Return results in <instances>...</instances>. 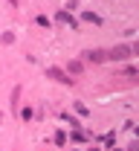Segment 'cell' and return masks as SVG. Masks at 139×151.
Returning <instances> with one entry per match:
<instances>
[{"instance_id": "obj_1", "label": "cell", "mask_w": 139, "mask_h": 151, "mask_svg": "<svg viewBox=\"0 0 139 151\" xmlns=\"http://www.w3.org/2000/svg\"><path fill=\"white\" fill-rule=\"evenodd\" d=\"M130 52H133L130 47H125V44H119V47H113V50L107 52V58H113V61H125V58L130 55Z\"/></svg>"}, {"instance_id": "obj_2", "label": "cell", "mask_w": 139, "mask_h": 151, "mask_svg": "<svg viewBox=\"0 0 139 151\" xmlns=\"http://www.w3.org/2000/svg\"><path fill=\"white\" fill-rule=\"evenodd\" d=\"M84 58H87V61H93V64H99V61H104V58H107V52H101V50H87V52H84Z\"/></svg>"}, {"instance_id": "obj_3", "label": "cell", "mask_w": 139, "mask_h": 151, "mask_svg": "<svg viewBox=\"0 0 139 151\" xmlns=\"http://www.w3.org/2000/svg\"><path fill=\"white\" fill-rule=\"evenodd\" d=\"M58 20H61V23H70V29H76V26H78V23H76V18H73L67 9H61V12H58Z\"/></svg>"}, {"instance_id": "obj_4", "label": "cell", "mask_w": 139, "mask_h": 151, "mask_svg": "<svg viewBox=\"0 0 139 151\" xmlns=\"http://www.w3.org/2000/svg\"><path fill=\"white\" fill-rule=\"evenodd\" d=\"M46 76H52V78H58V81H70V78H67V76L61 73L58 67H49V70H46Z\"/></svg>"}, {"instance_id": "obj_5", "label": "cell", "mask_w": 139, "mask_h": 151, "mask_svg": "<svg viewBox=\"0 0 139 151\" xmlns=\"http://www.w3.org/2000/svg\"><path fill=\"white\" fill-rule=\"evenodd\" d=\"M84 20H87V23H101V18L96 12H84Z\"/></svg>"}, {"instance_id": "obj_6", "label": "cell", "mask_w": 139, "mask_h": 151, "mask_svg": "<svg viewBox=\"0 0 139 151\" xmlns=\"http://www.w3.org/2000/svg\"><path fill=\"white\" fill-rule=\"evenodd\" d=\"M67 70H70V73H81V61H70Z\"/></svg>"}, {"instance_id": "obj_7", "label": "cell", "mask_w": 139, "mask_h": 151, "mask_svg": "<svg viewBox=\"0 0 139 151\" xmlns=\"http://www.w3.org/2000/svg\"><path fill=\"white\" fill-rule=\"evenodd\" d=\"M38 23H41V26H46V29H49V18H46V15H38Z\"/></svg>"}, {"instance_id": "obj_8", "label": "cell", "mask_w": 139, "mask_h": 151, "mask_svg": "<svg viewBox=\"0 0 139 151\" xmlns=\"http://www.w3.org/2000/svg\"><path fill=\"white\" fill-rule=\"evenodd\" d=\"M130 50H133V52H136V55H139V41H136V44H133V47H130Z\"/></svg>"}, {"instance_id": "obj_9", "label": "cell", "mask_w": 139, "mask_h": 151, "mask_svg": "<svg viewBox=\"0 0 139 151\" xmlns=\"http://www.w3.org/2000/svg\"><path fill=\"white\" fill-rule=\"evenodd\" d=\"M9 3H12V6H18V0H9Z\"/></svg>"}, {"instance_id": "obj_10", "label": "cell", "mask_w": 139, "mask_h": 151, "mask_svg": "<svg viewBox=\"0 0 139 151\" xmlns=\"http://www.w3.org/2000/svg\"><path fill=\"white\" fill-rule=\"evenodd\" d=\"M93 151H99V148H93Z\"/></svg>"}]
</instances>
